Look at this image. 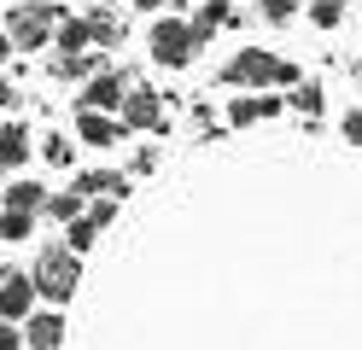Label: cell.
Listing matches in <instances>:
<instances>
[{
	"instance_id": "cell-8",
	"label": "cell",
	"mask_w": 362,
	"mask_h": 350,
	"mask_svg": "<svg viewBox=\"0 0 362 350\" xmlns=\"http://www.w3.org/2000/svg\"><path fill=\"white\" fill-rule=\"evenodd\" d=\"M76 134L88 140V146H111V140H123V123L105 117V111H82L76 117Z\"/></svg>"
},
{
	"instance_id": "cell-19",
	"label": "cell",
	"mask_w": 362,
	"mask_h": 350,
	"mask_svg": "<svg viewBox=\"0 0 362 350\" xmlns=\"http://www.w3.org/2000/svg\"><path fill=\"white\" fill-rule=\"evenodd\" d=\"M292 88H298V93H292V105H298L304 117H315V111H322V88H310V82H292Z\"/></svg>"
},
{
	"instance_id": "cell-24",
	"label": "cell",
	"mask_w": 362,
	"mask_h": 350,
	"mask_svg": "<svg viewBox=\"0 0 362 350\" xmlns=\"http://www.w3.org/2000/svg\"><path fill=\"white\" fill-rule=\"evenodd\" d=\"M18 344H24V339H18V333H12V327H6V321H0V350H18Z\"/></svg>"
},
{
	"instance_id": "cell-21",
	"label": "cell",
	"mask_w": 362,
	"mask_h": 350,
	"mask_svg": "<svg viewBox=\"0 0 362 350\" xmlns=\"http://www.w3.org/2000/svg\"><path fill=\"white\" fill-rule=\"evenodd\" d=\"M41 158H47L53 170H64V163H71V140H41Z\"/></svg>"
},
{
	"instance_id": "cell-20",
	"label": "cell",
	"mask_w": 362,
	"mask_h": 350,
	"mask_svg": "<svg viewBox=\"0 0 362 350\" xmlns=\"http://www.w3.org/2000/svg\"><path fill=\"white\" fill-rule=\"evenodd\" d=\"M339 12H345V0H315V6H310V18L322 23V30H333V23H339Z\"/></svg>"
},
{
	"instance_id": "cell-26",
	"label": "cell",
	"mask_w": 362,
	"mask_h": 350,
	"mask_svg": "<svg viewBox=\"0 0 362 350\" xmlns=\"http://www.w3.org/2000/svg\"><path fill=\"white\" fill-rule=\"evenodd\" d=\"M6 53H12V35H6V30H0V59H6Z\"/></svg>"
},
{
	"instance_id": "cell-7",
	"label": "cell",
	"mask_w": 362,
	"mask_h": 350,
	"mask_svg": "<svg viewBox=\"0 0 362 350\" xmlns=\"http://www.w3.org/2000/svg\"><path fill=\"white\" fill-rule=\"evenodd\" d=\"M123 76H111V70H105V76H88V88H82V111H111V105H123Z\"/></svg>"
},
{
	"instance_id": "cell-14",
	"label": "cell",
	"mask_w": 362,
	"mask_h": 350,
	"mask_svg": "<svg viewBox=\"0 0 362 350\" xmlns=\"http://www.w3.org/2000/svg\"><path fill=\"white\" fill-rule=\"evenodd\" d=\"M41 204H47V193H41L35 181H12V187H6V210H24V216H35Z\"/></svg>"
},
{
	"instance_id": "cell-11",
	"label": "cell",
	"mask_w": 362,
	"mask_h": 350,
	"mask_svg": "<svg viewBox=\"0 0 362 350\" xmlns=\"http://www.w3.org/2000/svg\"><path fill=\"white\" fill-rule=\"evenodd\" d=\"M24 339H30L35 350H59V344H64V321H59L53 310H47V315H30V333H24Z\"/></svg>"
},
{
	"instance_id": "cell-17",
	"label": "cell",
	"mask_w": 362,
	"mask_h": 350,
	"mask_svg": "<svg viewBox=\"0 0 362 350\" xmlns=\"http://www.w3.org/2000/svg\"><path fill=\"white\" fill-rule=\"evenodd\" d=\"M76 210H82L76 193H47V216H53V222H76Z\"/></svg>"
},
{
	"instance_id": "cell-16",
	"label": "cell",
	"mask_w": 362,
	"mask_h": 350,
	"mask_svg": "<svg viewBox=\"0 0 362 350\" xmlns=\"http://www.w3.org/2000/svg\"><path fill=\"white\" fill-rule=\"evenodd\" d=\"M35 216H24V210H0V240H30Z\"/></svg>"
},
{
	"instance_id": "cell-9",
	"label": "cell",
	"mask_w": 362,
	"mask_h": 350,
	"mask_svg": "<svg viewBox=\"0 0 362 350\" xmlns=\"http://www.w3.org/2000/svg\"><path fill=\"white\" fill-rule=\"evenodd\" d=\"M123 193V175L117 170H88L76 175V199H117Z\"/></svg>"
},
{
	"instance_id": "cell-22",
	"label": "cell",
	"mask_w": 362,
	"mask_h": 350,
	"mask_svg": "<svg viewBox=\"0 0 362 350\" xmlns=\"http://www.w3.org/2000/svg\"><path fill=\"white\" fill-rule=\"evenodd\" d=\"M263 18H269V23H281V18H292V0H263Z\"/></svg>"
},
{
	"instance_id": "cell-23",
	"label": "cell",
	"mask_w": 362,
	"mask_h": 350,
	"mask_svg": "<svg viewBox=\"0 0 362 350\" xmlns=\"http://www.w3.org/2000/svg\"><path fill=\"white\" fill-rule=\"evenodd\" d=\"M345 140H362V111H351V117H345Z\"/></svg>"
},
{
	"instance_id": "cell-3",
	"label": "cell",
	"mask_w": 362,
	"mask_h": 350,
	"mask_svg": "<svg viewBox=\"0 0 362 350\" xmlns=\"http://www.w3.org/2000/svg\"><path fill=\"white\" fill-rule=\"evenodd\" d=\"M6 35H12V47H41V41L53 35V0H30V6H12Z\"/></svg>"
},
{
	"instance_id": "cell-25",
	"label": "cell",
	"mask_w": 362,
	"mask_h": 350,
	"mask_svg": "<svg viewBox=\"0 0 362 350\" xmlns=\"http://www.w3.org/2000/svg\"><path fill=\"white\" fill-rule=\"evenodd\" d=\"M12 100H18V88H12L6 76H0V105H12Z\"/></svg>"
},
{
	"instance_id": "cell-1",
	"label": "cell",
	"mask_w": 362,
	"mask_h": 350,
	"mask_svg": "<svg viewBox=\"0 0 362 350\" xmlns=\"http://www.w3.org/2000/svg\"><path fill=\"white\" fill-rule=\"evenodd\" d=\"M222 76H228V82H245V88H292V82H298V70H292L286 59H275V53H263V47H245V53L228 59Z\"/></svg>"
},
{
	"instance_id": "cell-6",
	"label": "cell",
	"mask_w": 362,
	"mask_h": 350,
	"mask_svg": "<svg viewBox=\"0 0 362 350\" xmlns=\"http://www.w3.org/2000/svg\"><path fill=\"white\" fill-rule=\"evenodd\" d=\"M158 123H164V105H158L152 88L123 93V129H158Z\"/></svg>"
},
{
	"instance_id": "cell-27",
	"label": "cell",
	"mask_w": 362,
	"mask_h": 350,
	"mask_svg": "<svg viewBox=\"0 0 362 350\" xmlns=\"http://www.w3.org/2000/svg\"><path fill=\"white\" fill-rule=\"evenodd\" d=\"M134 6H164V0H134Z\"/></svg>"
},
{
	"instance_id": "cell-4",
	"label": "cell",
	"mask_w": 362,
	"mask_h": 350,
	"mask_svg": "<svg viewBox=\"0 0 362 350\" xmlns=\"http://www.w3.org/2000/svg\"><path fill=\"white\" fill-rule=\"evenodd\" d=\"M30 280H35V292H47L53 303L71 298V292H76V251H47V257H41V269H35Z\"/></svg>"
},
{
	"instance_id": "cell-13",
	"label": "cell",
	"mask_w": 362,
	"mask_h": 350,
	"mask_svg": "<svg viewBox=\"0 0 362 350\" xmlns=\"http://www.w3.org/2000/svg\"><path fill=\"white\" fill-rule=\"evenodd\" d=\"M59 47H64V59H76L94 47V30H88V18H71V23H59Z\"/></svg>"
},
{
	"instance_id": "cell-18",
	"label": "cell",
	"mask_w": 362,
	"mask_h": 350,
	"mask_svg": "<svg viewBox=\"0 0 362 350\" xmlns=\"http://www.w3.org/2000/svg\"><path fill=\"white\" fill-rule=\"evenodd\" d=\"M94 240H100V228L88 222V216H76V222H71V240H64V251H88Z\"/></svg>"
},
{
	"instance_id": "cell-15",
	"label": "cell",
	"mask_w": 362,
	"mask_h": 350,
	"mask_svg": "<svg viewBox=\"0 0 362 350\" xmlns=\"http://www.w3.org/2000/svg\"><path fill=\"white\" fill-rule=\"evenodd\" d=\"M216 23H228V0H205V12H199V18L187 23V30H193V41H199V47H205Z\"/></svg>"
},
{
	"instance_id": "cell-2",
	"label": "cell",
	"mask_w": 362,
	"mask_h": 350,
	"mask_svg": "<svg viewBox=\"0 0 362 350\" xmlns=\"http://www.w3.org/2000/svg\"><path fill=\"white\" fill-rule=\"evenodd\" d=\"M146 47H152V59L164 64V70H181V64H193V53H199L193 30H187L181 18H158V23H152V35H146Z\"/></svg>"
},
{
	"instance_id": "cell-12",
	"label": "cell",
	"mask_w": 362,
	"mask_h": 350,
	"mask_svg": "<svg viewBox=\"0 0 362 350\" xmlns=\"http://www.w3.org/2000/svg\"><path fill=\"white\" fill-rule=\"evenodd\" d=\"M275 111H281L275 93H252V100H234V105H228L234 123H263V117H275Z\"/></svg>"
},
{
	"instance_id": "cell-10",
	"label": "cell",
	"mask_w": 362,
	"mask_h": 350,
	"mask_svg": "<svg viewBox=\"0 0 362 350\" xmlns=\"http://www.w3.org/2000/svg\"><path fill=\"white\" fill-rule=\"evenodd\" d=\"M24 158H30V129L6 123V129H0V170H18Z\"/></svg>"
},
{
	"instance_id": "cell-5",
	"label": "cell",
	"mask_w": 362,
	"mask_h": 350,
	"mask_svg": "<svg viewBox=\"0 0 362 350\" xmlns=\"http://www.w3.org/2000/svg\"><path fill=\"white\" fill-rule=\"evenodd\" d=\"M30 303H35V280L6 269V274H0V321H24Z\"/></svg>"
}]
</instances>
